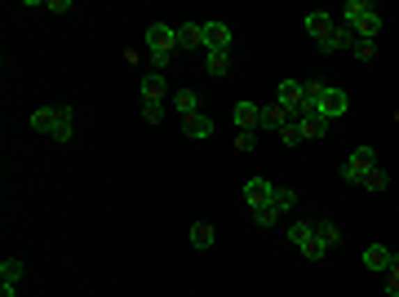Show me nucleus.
Listing matches in <instances>:
<instances>
[{
  "label": "nucleus",
  "instance_id": "nucleus-6",
  "mask_svg": "<svg viewBox=\"0 0 399 297\" xmlns=\"http://www.w3.org/2000/svg\"><path fill=\"white\" fill-rule=\"evenodd\" d=\"M178 35V49H204V22H182V27H173Z\"/></svg>",
  "mask_w": 399,
  "mask_h": 297
},
{
  "label": "nucleus",
  "instance_id": "nucleus-8",
  "mask_svg": "<svg viewBox=\"0 0 399 297\" xmlns=\"http://www.w3.org/2000/svg\"><path fill=\"white\" fill-rule=\"evenodd\" d=\"M306 31L315 35L320 45H329V40H333V31H337V22H333L329 14H306Z\"/></svg>",
  "mask_w": 399,
  "mask_h": 297
},
{
  "label": "nucleus",
  "instance_id": "nucleus-17",
  "mask_svg": "<svg viewBox=\"0 0 399 297\" xmlns=\"http://www.w3.org/2000/svg\"><path fill=\"white\" fill-rule=\"evenodd\" d=\"M204 67H209V76H226V71H231V54H226V49H209Z\"/></svg>",
  "mask_w": 399,
  "mask_h": 297
},
{
  "label": "nucleus",
  "instance_id": "nucleus-28",
  "mask_svg": "<svg viewBox=\"0 0 399 297\" xmlns=\"http://www.w3.org/2000/svg\"><path fill=\"white\" fill-rule=\"evenodd\" d=\"M258 147V134H253V129H240L235 134V151H253Z\"/></svg>",
  "mask_w": 399,
  "mask_h": 297
},
{
  "label": "nucleus",
  "instance_id": "nucleus-9",
  "mask_svg": "<svg viewBox=\"0 0 399 297\" xmlns=\"http://www.w3.org/2000/svg\"><path fill=\"white\" fill-rule=\"evenodd\" d=\"M231 45V27L226 22H204V49H226Z\"/></svg>",
  "mask_w": 399,
  "mask_h": 297
},
{
  "label": "nucleus",
  "instance_id": "nucleus-22",
  "mask_svg": "<svg viewBox=\"0 0 399 297\" xmlns=\"http://www.w3.org/2000/svg\"><path fill=\"white\" fill-rule=\"evenodd\" d=\"M22 280V262L18 257H5V262H0V284H18Z\"/></svg>",
  "mask_w": 399,
  "mask_h": 297
},
{
  "label": "nucleus",
  "instance_id": "nucleus-5",
  "mask_svg": "<svg viewBox=\"0 0 399 297\" xmlns=\"http://www.w3.org/2000/svg\"><path fill=\"white\" fill-rule=\"evenodd\" d=\"M58 120H63V106H36V111H31V129H36V134H49L54 138Z\"/></svg>",
  "mask_w": 399,
  "mask_h": 297
},
{
  "label": "nucleus",
  "instance_id": "nucleus-24",
  "mask_svg": "<svg viewBox=\"0 0 399 297\" xmlns=\"http://www.w3.org/2000/svg\"><path fill=\"white\" fill-rule=\"evenodd\" d=\"M306 240H311V222H293V227H288V244L302 248Z\"/></svg>",
  "mask_w": 399,
  "mask_h": 297
},
{
  "label": "nucleus",
  "instance_id": "nucleus-15",
  "mask_svg": "<svg viewBox=\"0 0 399 297\" xmlns=\"http://www.w3.org/2000/svg\"><path fill=\"white\" fill-rule=\"evenodd\" d=\"M160 98H164V76L160 71L142 76V102H160Z\"/></svg>",
  "mask_w": 399,
  "mask_h": 297
},
{
  "label": "nucleus",
  "instance_id": "nucleus-2",
  "mask_svg": "<svg viewBox=\"0 0 399 297\" xmlns=\"http://www.w3.org/2000/svg\"><path fill=\"white\" fill-rule=\"evenodd\" d=\"M147 49H151L155 67H169V58H173V49H178V35H173L169 22H151L147 27Z\"/></svg>",
  "mask_w": 399,
  "mask_h": 297
},
{
  "label": "nucleus",
  "instance_id": "nucleus-25",
  "mask_svg": "<svg viewBox=\"0 0 399 297\" xmlns=\"http://www.w3.org/2000/svg\"><path fill=\"white\" fill-rule=\"evenodd\" d=\"M71 129H76V125H71V106H63V120H58L54 138H58V142H67V138H71Z\"/></svg>",
  "mask_w": 399,
  "mask_h": 297
},
{
  "label": "nucleus",
  "instance_id": "nucleus-30",
  "mask_svg": "<svg viewBox=\"0 0 399 297\" xmlns=\"http://www.w3.org/2000/svg\"><path fill=\"white\" fill-rule=\"evenodd\" d=\"M280 138L288 142V147H297V142H302V129H297V120H288V125L280 129Z\"/></svg>",
  "mask_w": 399,
  "mask_h": 297
},
{
  "label": "nucleus",
  "instance_id": "nucleus-16",
  "mask_svg": "<svg viewBox=\"0 0 399 297\" xmlns=\"http://www.w3.org/2000/svg\"><path fill=\"white\" fill-rule=\"evenodd\" d=\"M297 129H302V142H315V138H324V129H329V120H324V115H302L297 120Z\"/></svg>",
  "mask_w": 399,
  "mask_h": 297
},
{
  "label": "nucleus",
  "instance_id": "nucleus-32",
  "mask_svg": "<svg viewBox=\"0 0 399 297\" xmlns=\"http://www.w3.org/2000/svg\"><path fill=\"white\" fill-rule=\"evenodd\" d=\"M160 115H164V106H160V102H142V120H151V125H155Z\"/></svg>",
  "mask_w": 399,
  "mask_h": 297
},
{
  "label": "nucleus",
  "instance_id": "nucleus-31",
  "mask_svg": "<svg viewBox=\"0 0 399 297\" xmlns=\"http://www.w3.org/2000/svg\"><path fill=\"white\" fill-rule=\"evenodd\" d=\"M253 218H258V227H271V222L280 218V213H275L271 204H262V209H253Z\"/></svg>",
  "mask_w": 399,
  "mask_h": 297
},
{
  "label": "nucleus",
  "instance_id": "nucleus-4",
  "mask_svg": "<svg viewBox=\"0 0 399 297\" xmlns=\"http://www.w3.org/2000/svg\"><path fill=\"white\" fill-rule=\"evenodd\" d=\"M271 195H275V182H266V177H249V182H244V200H249V209L271 204Z\"/></svg>",
  "mask_w": 399,
  "mask_h": 297
},
{
  "label": "nucleus",
  "instance_id": "nucleus-20",
  "mask_svg": "<svg viewBox=\"0 0 399 297\" xmlns=\"http://www.w3.org/2000/svg\"><path fill=\"white\" fill-rule=\"evenodd\" d=\"M302 253H306V257H311V262H320V257H324V253H329V244H324V240H320V235H315V222H311V240H306V244H302Z\"/></svg>",
  "mask_w": 399,
  "mask_h": 297
},
{
  "label": "nucleus",
  "instance_id": "nucleus-29",
  "mask_svg": "<svg viewBox=\"0 0 399 297\" xmlns=\"http://www.w3.org/2000/svg\"><path fill=\"white\" fill-rule=\"evenodd\" d=\"M373 54H377V40H355V58H359V63H368Z\"/></svg>",
  "mask_w": 399,
  "mask_h": 297
},
{
  "label": "nucleus",
  "instance_id": "nucleus-34",
  "mask_svg": "<svg viewBox=\"0 0 399 297\" xmlns=\"http://www.w3.org/2000/svg\"><path fill=\"white\" fill-rule=\"evenodd\" d=\"M45 9H49V14H67V9H71V0H49Z\"/></svg>",
  "mask_w": 399,
  "mask_h": 297
},
{
  "label": "nucleus",
  "instance_id": "nucleus-27",
  "mask_svg": "<svg viewBox=\"0 0 399 297\" xmlns=\"http://www.w3.org/2000/svg\"><path fill=\"white\" fill-rule=\"evenodd\" d=\"M386 182H391V177H386L382 169H373V173L364 177V191H386Z\"/></svg>",
  "mask_w": 399,
  "mask_h": 297
},
{
  "label": "nucleus",
  "instance_id": "nucleus-18",
  "mask_svg": "<svg viewBox=\"0 0 399 297\" xmlns=\"http://www.w3.org/2000/svg\"><path fill=\"white\" fill-rule=\"evenodd\" d=\"M350 164H355V169H359V173L368 177L373 169H377V151H373V147H359L355 156H350Z\"/></svg>",
  "mask_w": 399,
  "mask_h": 297
},
{
  "label": "nucleus",
  "instance_id": "nucleus-3",
  "mask_svg": "<svg viewBox=\"0 0 399 297\" xmlns=\"http://www.w3.org/2000/svg\"><path fill=\"white\" fill-rule=\"evenodd\" d=\"M275 102H280L288 115H302V106H306V85H297V80H280Z\"/></svg>",
  "mask_w": 399,
  "mask_h": 297
},
{
  "label": "nucleus",
  "instance_id": "nucleus-7",
  "mask_svg": "<svg viewBox=\"0 0 399 297\" xmlns=\"http://www.w3.org/2000/svg\"><path fill=\"white\" fill-rule=\"evenodd\" d=\"M231 120H235L240 129H262V106H258V102H235Z\"/></svg>",
  "mask_w": 399,
  "mask_h": 297
},
{
  "label": "nucleus",
  "instance_id": "nucleus-33",
  "mask_svg": "<svg viewBox=\"0 0 399 297\" xmlns=\"http://www.w3.org/2000/svg\"><path fill=\"white\" fill-rule=\"evenodd\" d=\"M386 293H391V297H399V257L391 262V280H386Z\"/></svg>",
  "mask_w": 399,
  "mask_h": 297
},
{
  "label": "nucleus",
  "instance_id": "nucleus-12",
  "mask_svg": "<svg viewBox=\"0 0 399 297\" xmlns=\"http://www.w3.org/2000/svg\"><path fill=\"white\" fill-rule=\"evenodd\" d=\"M288 120H293V115H288V111H284V106H280V102H271V106H262V129H275V134H280V129H284Z\"/></svg>",
  "mask_w": 399,
  "mask_h": 297
},
{
  "label": "nucleus",
  "instance_id": "nucleus-23",
  "mask_svg": "<svg viewBox=\"0 0 399 297\" xmlns=\"http://www.w3.org/2000/svg\"><path fill=\"white\" fill-rule=\"evenodd\" d=\"M315 235H320V240L329 244V248H337V244H342V231H337L333 222H315Z\"/></svg>",
  "mask_w": 399,
  "mask_h": 297
},
{
  "label": "nucleus",
  "instance_id": "nucleus-19",
  "mask_svg": "<svg viewBox=\"0 0 399 297\" xmlns=\"http://www.w3.org/2000/svg\"><path fill=\"white\" fill-rule=\"evenodd\" d=\"M191 248H200V253L213 248V227L209 222H196V227H191Z\"/></svg>",
  "mask_w": 399,
  "mask_h": 297
},
{
  "label": "nucleus",
  "instance_id": "nucleus-14",
  "mask_svg": "<svg viewBox=\"0 0 399 297\" xmlns=\"http://www.w3.org/2000/svg\"><path fill=\"white\" fill-rule=\"evenodd\" d=\"M182 129H187V138H196V142H204V138H209L213 134V120H209V115H191V120H182Z\"/></svg>",
  "mask_w": 399,
  "mask_h": 297
},
{
  "label": "nucleus",
  "instance_id": "nucleus-10",
  "mask_svg": "<svg viewBox=\"0 0 399 297\" xmlns=\"http://www.w3.org/2000/svg\"><path fill=\"white\" fill-rule=\"evenodd\" d=\"M391 262H395V253L386 244H368L364 248V266L368 271H391Z\"/></svg>",
  "mask_w": 399,
  "mask_h": 297
},
{
  "label": "nucleus",
  "instance_id": "nucleus-21",
  "mask_svg": "<svg viewBox=\"0 0 399 297\" xmlns=\"http://www.w3.org/2000/svg\"><path fill=\"white\" fill-rule=\"evenodd\" d=\"M293 204H297V195L288 191V186H275V195H271V209H275V213H288Z\"/></svg>",
  "mask_w": 399,
  "mask_h": 297
},
{
  "label": "nucleus",
  "instance_id": "nucleus-26",
  "mask_svg": "<svg viewBox=\"0 0 399 297\" xmlns=\"http://www.w3.org/2000/svg\"><path fill=\"white\" fill-rule=\"evenodd\" d=\"M337 173H342V182H350V186H364V173H359V169H355L350 160H346V164H342Z\"/></svg>",
  "mask_w": 399,
  "mask_h": 297
},
{
  "label": "nucleus",
  "instance_id": "nucleus-13",
  "mask_svg": "<svg viewBox=\"0 0 399 297\" xmlns=\"http://www.w3.org/2000/svg\"><path fill=\"white\" fill-rule=\"evenodd\" d=\"M355 40H359V35H355V31H350L346 22H342V27L333 31V40L324 45V54H333V49H350V54H355Z\"/></svg>",
  "mask_w": 399,
  "mask_h": 297
},
{
  "label": "nucleus",
  "instance_id": "nucleus-1",
  "mask_svg": "<svg viewBox=\"0 0 399 297\" xmlns=\"http://www.w3.org/2000/svg\"><path fill=\"white\" fill-rule=\"evenodd\" d=\"M342 18H346V27L359 35V40H377V31H382V14L368 5V0H350V5L342 9Z\"/></svg>",
  "mask_w": 399,
  "mask_h": 297
},
{
  "label": "nucleus",
  "instance_id": "nucleus-11",
  "mask_svg": "<svg viewBox=\"0 0 399 297\" xmlns=\"http://www.w3.org/2000/svg\"><path fill=\"white\" fill-rule=\"evenodd\" d=\"M173 106H178V115H182V120H191V115H200V93H196V89H178V93H173Z\"/></svg>",
  "mask_w": 399,
  "mask_h": 297
},
{
  "label": "nucleus",
  "instance_id": "nucleus-35",
  "mask_svg": "<svg viewBox=\"0 0 399 297\" xmlns=\"http://www.w3.org/2000/svg\"><path fill=\"white\" fill-rule=\"evenodd\" d=\"M0 297H18V293H14V284H0Z\"/></svg>",
  "mask_w": 399,
  "mask_h": 297
}]
</instances>
